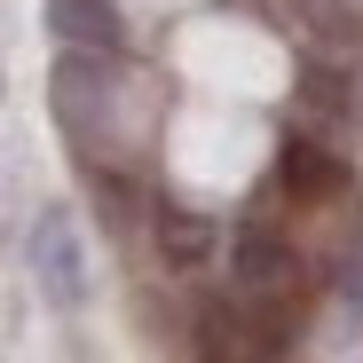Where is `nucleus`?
I'll use <instances>...</instances> for the list:
<instances>
[{
	"instance_id": "1",
	"label": "nucleus",
	"mask_w": 363,
	"mask_h": 363,
	"mask_svg": "<svg viewBox=\"0 0 363 363\" xmlns=\"http://www.w3.org/2000/svg\"><path fill=\"white\" fill-rule=\"evenodd\" d=\"M24 253H32V269H40V292L55 300V308H79L87 277H79V245H72V213H64V206H48V213L32 221Z\"/></svg>"
},
{
	"instance_id": "2",
	"label": "nucleus",
	"mask_w": 363,
	"mask_h": 363,
	"mask_svg": "<svg viewBox=\"0 0 363 363\" xmlns=\"http://www.w3.org/2000/svg\"><path fill=\"white\" fill-rule=\"evenodd\" d=\"M229 269H237V284H277L284 269H292V253H284V237L277 229H261V221H245V229H237L229 237Z\"/></svg>"
},
{
	"instance_id": "3",
	"label": "nucleus",
	"mask_w": 363,
	"mask_h": 363,
	"mask_svg": "<svg viewBox=\"0 0 363 363\" xmlns=\"http://www.w3.org/2000/svg\"><path fill=\"white\" fill-rule=\"evenodd\" d=\"M48 24L64 48H118V9L111 0H48Z\"/></svg>"
},
{
	"instance_id": "4",
	"label": "nucleus",
	"mask_w": 363,
	"mask_h": 363,
	"mask_svg": "<svg viewBox=\"0 0 363 363\" xmlns=\"http://www.w3.org/2000/svg\"><path fill=\"white\" fill-rule=\"evenodd\" d=\"M150 229H158V245H166V261H174V269H198V261H206V245H213V221L182 213V206H150Z\"/></svg>"
},
{
	"instance_id": "5",
	"label": "nucleus",
	"mask_w": 363,
	"mask_h": 363,
	"mask_svg": "<svg viewBox=\"0 0 363 363\" xmlns=\"http://www.w3.org/2000/svg\"><path fill=\"white\" fill-rule=\"evenodd\" d=\"M277 174L292 182V190H324V182H332V158H324L308 135H284V150H277Z\"/></svg>"
}]
</instances>
